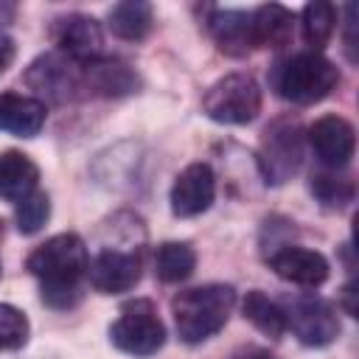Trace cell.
<instances>
[{
    "label": "cell",
    "instance_id": "8",
    "mask_svg": "<svg viewBox=\"0 0 359 359\" xmlns=\"http://www.w3.org/2000/svg\"><path fill=\"white\" fill-rule=\"evenodd\" d=\"M216 199V174L208 163L185 165L171 185V213L180 219H191L205 213Z\"/></svg>",
    "mask_w": 359,
    "mask_h": 359
},
{
    "label": "cell",
    "instance_id": "6",
    "mask_svg": "<svg viewBox=\"0 0 359 359\" xmlns=\"http://www.w3.org/2000/svg\"><path fill=\"white\" fill-rule=\"evenodd\" d=\"M303 146H300V129L297 123L278 121L264 132L261 140V168L266 182H286L297 168H300Z\"/></svg>",
    "mask_w": 359,
    "mask_h": 359
},
{
    "label": "cell",
    "instance_id": "7",
    "mask_svg": "<svg viewBox=\"0 0 359 359\" xmlns=\"http://www.w3.org/2000/svg\"><path fill=\"white\" fill-rule=\"evenodd\" d=\"M286 328L309 348H325L339 337L337 311L320 297H297L286 311Z\"/></svg>",
    "mask_w": 359,
    "mask_h": 359
},
{
    "label": "cell",
    "instance_id": "18",
    "mask_svg": "<svg viewBox=\"0 0 359 359\" xmlns=\"http://www.w3.org/2000/svg\"><path fill=\"white\" fill-rule=\"evenodd\" d=\"M252 22V42L255 48H280L292 36L294 14L278 3H266L250 14Z\"/></svg>",
    "mask_w": 359,
    "mask_h": 359
},
{
    "label": "cell",
    "instance_id": "24",
    "mask_svg": "<svg viewBox=\"0 0 359 359\" xmlns=\"http://www.w3.org/2000/svg\"><path fill=\"white\" fill-rule=\"evenodd\" d=\"M48 216H50V202L39 191H34L22 202H17V230L22 236H34L36 230H42V224L48 222Z\"/></svg>",
    "mask_w": 359,
    "mask_h": 359
},
{
    "label": "cell",
    "instance_id": "16",
    "mask_svg": "<svg viewBox=\"0 0 359 359\" xmlns=\"http://www.w3.org/2000/svg\"><path fill=\"white\" fill-rule=\"evenodd\" d=\"M208 28L219 45L222 53L227 56H244L255 48L252 42V22L247 11H236V8H219L210 14Z\"/></svg>",
    "mask_w": 359,
    "mask_h": 359
},
{
    "label": "cell",
    "instance_id": "2",
    "mask_svg": "<svg viewBox=\"0 0 359 359\" xmlns=\"http://www.w3.org/2000/svg\"><path fill=\"white\" fill-rule=\"evenodd\" d=\"M236 306V292L227 283H205L180 292L171 300L174 325L182 342L199 345L224 328L230 311Z\"/></svg>",
    "mask_w": 359,
    "mask_h": 359
},
{
    "label": "cell",
    "instance_id": "13",
    "mask_svg": "<svg viewBox=\"0 0 359 359\" xmlns=\"http://www.w3.org/2000/svg\"><path fill=\"white\" fill-rule=\"evenodd\" d=\"M81 87L95 93V95H107V98H118V95H129L137 87V76L129 65L118 62V59H95L81 65Z\"/></svg>",
    "mask_w": 359,
    "mask_h": 359
},
{
    "label": "cell",
    "instance_id": "22",
    "mask_svg": "<svg viewBox=\"0 0 359 359\" xmlns=\"http://www.w3.org/2000/svg\"><path fill=\"white\" fill-rule=\"evenodd\" d=\"M300 25H303V39L314 48V53L320 48L328 45V39L334 36V28H337V8L325 0H314L303 8V17H300Z\"/></svg>",
    "mask_w": 359,
    "mask_h": 359
},
{
    "label": "cell",
    "instance_id": "19",
    "mask_svg": "<svg viewBox=\"0 0 359 359\" xmlns=\"http://www.w3.org/2000/svg\"><path fill=\"white\" fill-rule=\"evenodd\" d=\"M196 252L185 241H165L154 252V275L163 283H180L194 275Z\"/></svg>",
    "mask_w": 359,
    "mask_h": 359
},
{
    "label": "cell",
    "instance_id": "4",
    "mask_svg": "<svg viewBox=\"0 0 359 359\" xmlns=\"http://www.w3.org/2000/svg\"><path fill=\"white\" fill-rule=\"evenodd\" d=\"M202 109L210 121L227 126H244L261 112V87L250 73H227L202 98Z\"/></svg>",
    "mask_w": 359,
    "mask_h": 359
},
{
    "label": "cell",
    "instance_id": "11",
    "mask_svg": "<svg viewBox=\"0 0 359 359\" xmlns=\"http://www.w3.org/2000/svg\"><path fill=\"white\" fill-rule=\"evenodd\" d=\"M87 278H90L93 289H98L101 294L129 292L140 280V258L135 252H123V250H101L90 261Z\"/></svg>",
    "mask_w": 359,
    "mask_h": 359
},
{
    "label": "cell",
    "instance_id": "17",
    "mask_svg": "<svg viewBox=\"0 0 359 359\" xmlns=\"http://www.w3.org/2000/svg\"><path fill=\"white\" fill-rule=\"evenodd\" d=\"M36 182H39V168L28 154L17 149L0 154V199L22 202L36 191Z\"/></svg>",
    "mask_w": 359,
    "mask_h": 359
},
{
    "label": "cell",
    "instance_id": "25",
    "mask_svg": "<svg viewBox=\"0 0 359 359\" xmlns=\"http://www.w3.org/2000/svg\"><path fill=\"white\" fill-rule=\"evenodd\" d=\"M311 194L328 208H342L353 199V182L337 174H317L311 180Z\"/></svg>",
    "mask_w": 359,
    "mask_h": 359
},
{
    "label": "cell",
    "instance_id": "5",
    "mask_svg": "<svg viewBox=\"0 0 359 359\" xmlns=\"http://www.w3.org/2000/svg\"><path fill=\"white\" fill-rule=\"evenodd\" d=\"M109 339L129 356H151L165 345V325L149 300H135L121 309L109 328Z\"/></svg>",
    "mask_w": 359,
    "mask_h": 359
},
{
    "label": "cell",
    "instance_id": "20",
    "mask_svg": "<svg viewBox=\"0 0 359 359\" xmlns=\"http://www.w3.org/2000/svg\"><path fill=\"white\" fill-rule=\"evenodd\" d=\"M107 20H109L107 25L115 36L135 42V39H143L151 31L154 14H151L149 3H118V6L109 8Z\"/></svg>",
    "mask_w": 359,
    "mask_h": 359
},
{
    "label": "cell",
    "instance_id": "14",
    "mask_svg": "<svg viewBox=\"0 0 359 359\" xmlns=\"http://www.w3.org/2000/svg\"><path fill=\"white\" fill-rule=\"evenodd\" d=\"M28 84L45 90L48 95L67 98L73 90L81 87V65L70 62L67 56H42L28 70Z\"/></svg>",
    "mask_w": 359,
    "mask_h": 359
},
{
    "label": "cell",
    "instance_id": "1",
    "mask_svg": "<svg viewBox=\"0 0 359 359\" xmlns=\"http://www.w3.org/2000/svg\"><path fill=\"white\" fill-rule=\"evenodd\" d=\"M90 255L76 233H59L28 255V269L42 283V300L50 309H73L81 300V278Z\"/></svg>",
    "mask_w": 359,
    "mask_h": 359
},
{
    "label": "cell",
    "instance_id": "23",
    "mask_svg": "<svg viewBox=\"0 0 359 359\" xmlns=\"http://www.w3.org/2000/svg\"><path fill=\"white\" fill-rule=\"evenodd\" d=\"M28 317L8 303H0V351H17L28 342Z\"/></svg>",
    "mask_w": 359,
    "mask_h": 359
},
{
    "label": "cell",
    "instance_id": "15",
    "mask_svg": "<svg viewBox=\"0 0 359 359\" xmlns=\"http://www.w3.org/2000/svg\"><path fill=\"white\" fill-rule=\"evenodd\" d=\"M48 109L39 98L20 95V93H3L0 95V129L17 137H34L45 126Z\"/></svg>",
    "mask_w": 359,
    "mask_h": 359
},
{
    "label": "cell",
    "instance_id": "26",
    "mask_svg": "<svg viewBox=\"0 0 359 359\" xmlns=\"http://www.w3.org/2000/svg\"><path fill=\"white\" fill-rule=\"evenodd\" d=\"M11 62H14V42L6 39V36H0V73H3Z\"/></svg>",
    "mask_w": 359,
    "mask_h": 359
},
{
    "label": "cell",
    "instance_id": "27",
    "mask_svg": "<svg viewBox=\"0 0 359 359\" xmlns=\"http://www.w3.org/2000/svg\"><path fill=\"white\" fill-rule=\"evenodd\" d=\"M342 294H345V311H348L351 317H356V303H353V294H356V286H353V283H348V286L342 289Z\"/></svg>",
    "mask_w": 359,
    "mask_h": 359
},
{
    "label": "cell",
    "instance_id": "21",
    "mask_svg": "<svg viewBox=\"0 0 359 359\" xmlns=\"http://www.w3.org/2000/svg\"><path fill=\"white\" fill-rule=\"evenodd\" d=\"M241 311H244V317L261 331V334H266V337H272V339H278V337H283V331H286V311L278 306V303H272L264 292H247V297H244V303H241Z\"/></svg>",
    "mask_w": 359,
    "mask_h": 359
},
{
    "label": "cell",
    "instance_id": "28",
    "mask_svg": "<svg viewBox=\"0 0 359 359\" xmlns=\"http://www.w3.org/2000/svg\"><path fill=\"white\" fill-rule=\"evenodd\" d=\"M241 359H275V356H269V353H247Z\"/></svg>",
    "mask_w": 359,
    "mask_h": 359
},
{
    "label": "cell",
    "instance_id": "12",
    "mask_svg": "<svg viewBox=\"0 0 359 359\" xmlns=\"http://www.w3.org/2000/svg\"><path fill=\"white\" fill-rule=\"evenodd\" d=\"M269 266L275 269L278 278L297 283V286H309V289L325 283V278H328L325 255L317 250H309V247H294V244L275 250L269 255Z\"/></svg>",
    "mask_w": 359,
    "mask_h": 359
},
{
    "label": "cell",
    "instance_id": "3",
    "mask_svg": "<svg viewBox=\"0 0 359 359\" xmlns=\"http://www.w3.org/2000/svg\"><path fill=\"white\" fill-rule=\"evenodd\" d=\"M339 84V70L323 53L306 50L286 59L275 73V90L292 104H317Z\"/></svg>",
    "mask_w": 359,
    "mask_h": 359
},
{
    "label": "cell",
    "instance_id": "10",
    "mask_svg": "<svg viewBox=\"0 0 359 359\" xmlns=\"http://www.w3.org/2000/svg\"><path fill=\"white\" fill-rule=\"evenodd\" d=\"M309 143L328 168H342L356 151V132L342 115H323L309 126Z\"/></svg>",
    "mask_w": 359,
    "mask_h": 359
},
{
    "label": "cell",
    "instance_id": "9",
    "mask_svg": "<svg viewBox=\"0 0 359 359\" xmlns=\"http://www.w3.org/2000/svg\"><path fill=\"white\" fill-rule=\"evenodd\" d=\"M53 42L59 45L62 56H67L76 65H87L101 59L104 50V34L95 17L87 14H67L56 20L53 25Z\"/></svg>",
    "mask_w": 359,
    "mask_h": 359
}]
</instances>
